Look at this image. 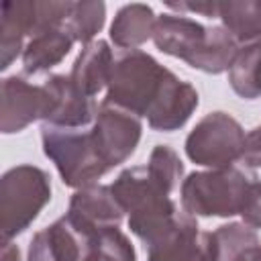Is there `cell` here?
Listing matches in <instances>:
<instances>
[{
    "mask_svg": "<svg viewBox=\"0 0 261 261\" xmlns=\"http://www.w3.org/2000/svg\"><path fill=\"white\" fill-rule=\"evenodd\" d=\"M153 43L159 51L186 61L206 73H222L230 67L239 43L224 27H204L184 14H159Z\"/></svg>",
    "mask_w": 261,
    "mask_h": 261,
    "instance_id": "obj_1",
    "label": "cell"
},
{
    "mask_svg": "<svg viewBox=\"0 0 261 261\" xmlns=\"http://www.w3.org/2000/svg\"><path fill=\"white\" fill-rule=\"evenodd\" d=\"M171 71L141 49H124L114 55L106 104L118 106L139 118H147L161 96Z\"/></svg>",
    "mask_w": 261,
    "mask_h": 261,
    "instance_id": "obj_2",
    "label": "cell"
},
{
    "mask_svg": "<svg viewBox=\"0 0 261 261\" xmlns=\"http://www.w3.org/2000/svg\"><path fill=\"white\" fill-rule=\"evenodd\" d=\"M257 177L237 165L194 171L181 181V208L192 216H234Z\"/></svg>",
    "mask_w": 261,
    "mask_h": 261,
    "instance_id": "obj_3",
    "label": "cell"
},
{
    "mask_svg": "<svg viewBox=\"0 0 261 261\" xmlns=\"http://www.w3.org/2000/svg\"><path fill=\"white\" fill-rule=\"evenodd\" d=\"M184 175V163L177 153L167 145H157L145 165L124 169L110 186L114 198L126 214L153 204L163 198H171V192L179 186Z\"/></svg>",
    "mask_w": 261,
    "mask_h": 261,
    "instance_id": "obj_4",
    "label": "cell"
},
{
    "mask_svg": "<svg viewBox=\"0 0 261 261\" xmlns=\"http://www.w3.org/2000/svg\"><path fill=\"white\" fill-rule=\"evenodd\" d=\"M51 200V179L35 165H16L0 179V228L10 241L31 226Z\"/></svg>",
    "mask_w": 261,
    "mask_h": 261,
    "instance_id": "obj_5",
    "label": "cell"
},
{
    "mask_svg": "<svg viewBox=\"0 0 261 261\" xmlns=\"http://www.w3.org/2000/svg\"><path fill=\"white\" fill-rule=\"evenodd\" d=\"M41 141L45 155L55 163L67 188L94 186L106 171H110L96 153L90 128H65L41 124Z\"/></svg>",
    "mask_w": 261,
    "mask_h": 261,
    "instance_id": "obj_6",
    "label": "cell"
},
{
    "mask_svg": "<svg viewBox=\"0 0 261 261\" xmlns=\"http://www.w3.org/2000/svg\"><path fill=\"white\" fill-rule=\"evenodd\" d=\"M71 2H4L2 27H0V69H8L10 63L22 55L24 45L35 35L61 27Z\"/></svg>",
    "mask_w": 261,
    "mask_h": 261,
    "instance_id": "obj_7",
    "label": "cell"
},
{
    "mask_svg": "<svg viewBox=\"0 0 261 261\" xmlns=\"http://www.w3.org/2000/svg\"><path fill=\"white\" fill-rule=\"evenodd\" d=\"M245 130L237 118L226 112H210L192 128L186 139V155L190 161L222 169L241 161Z\"/></svg>",
    "mask_w": 261,
    "mask_h": 261,
    "instance_id": "obj_8",
    "label": "cell"
},
{
    "mask_svg": "<svg viewBox=\"0 0 261 261\" xmlns=\"http://www.w3.org/2000/svg\"><path fill=\"white\" fill-rule=\"evenodd\" d=\"M141 133L143 124L139 116L106 102L100 104L96 120L90 128L96 153L108 169L124 163L135 153Z\"/></svg>",
    "mask_w": 261,
    "mask_h": 261,
    "instance_id": "obj_9",
    "label": "cell"
},
{
    "mask_svg": "<svg viewBox=\"0 0 261 261\" xmlns=\"http://www.w3.org/2000/svg\"><path fill=\"white\" fill-rule=\"evenodd\" d=\"M124 210L114 198L110 186H88L77 190L71 200L69 208L65 212L67 222L71 228L80 234L82 241L90 239L94 232L108 228V226H118L122 222Z\"/></svg>",
    "mask_w": 261,
    "mask_h": 261,
    "instance_id": "obj_10",
    "label": "cell"
},
{
    "mask_svg": "<svg viewBox=\"0 0 261 261\" xmlns=\"http://www.w3.org/2000/svg\"><path fill=\"white\" fill-rule=\"evenodd\" d=\"M49 108L47 90L41 84H33L22 75H10L2 80V108L0 128L4 135L18 133L35 120H45Z\"/></svg>",
    "mask_w": 261,
    "mask_h": 261,
    "instance_id": "obj_11",
    "label": "cell"
},
{
    "mask_svg": "<svg viewBox=\"0 0 261 261\" xmlns=\"http://www.w3.org/2000/svg\"><path fill=\"white\" fill-rule=\"evenodd\" d=\"M43 86L49 96V108L45 116V124L65 126V128H86L96 120L100 110L94 98L82 94L69 75L53 73L43 80Z\"/></svg>",
    "mask_w": 261,
    "mask_h": 261,
    "instance_id": "obj_12",
    "label": "cell"
},
{
    "mask_svg": "<svg viewBox=\"0 0 261 261\" xmlns=\"http://www.w3.org/2000/svg\"><path fill=\"white\" fill-rule=\"evenodd\" d=\"M198 102L200 100L196 88L190 82L179 80L171 71L161 96L147 114V122L153 130H163V133L177 130L188 122L192 112L198 108Z\"/></svg>",
    "mask_w": 261,
    "mask_h": 261,
    "instance_id": "obj_13",
    "label": "cell"
},
{
    "mask_svg": "<svg viewBox=\"0 0 261 261\" xmlns=\"http://www.w3.org/2000/svg\"><path fill=\"white\" fill-rule=\"evenodd\" d=\"M112 65H114V53L110 45L98 39L80 51V55L71 65L69 77L82 94L96 100V96L110 84Z\"/></svg>",
    "mask_w": 261,
    "mask_h": 261,
    "instance_id": "obj_14",
    "label": "cell"
},
{
    "mask_svg": "<svg viewBox=\"0 0 261 261\" xmlns=\"http://www.w3.org/2000/svg\"><path fill=\"white\" fill-rule=\"evenodd\" d=\"M84 241L71 228L65 216L35 232L29 245L27 261H82Z\"/></svg>",
    "mask_w": 261,
    "mask_h": 261,
    "instance_id": "obj_15",
    "label": "cell"
},
{
    "mask_svg": "<svg viewBox=\"0 0 261 261\" xmlns=\"http://www.w3.org/2000/svg\"><path fill=\"white\" fill-rule=\"evenodd\" d=\"M147 261H218V245L214 232L186 230L147 251Z\"/></svg>",
    "mask_w": 261,
    "mask_h": 261,
    "instance_id": "obj_16",
    "label": "cell"
},
{
    "mask_svg": "<svg viewBox=\"0 0 261 261\" xmlns=\"http://www.w3.org/2000/svg\"><path fill=\"white\" fill-rule=\"evenodd\" d=\"M73 39L65 33L63 27H51L33 39L27 41L22 51V67L24 73H43L55 67L69 51Z\"/></svg>",
    "mask_w": 261,
    "mask_h": 261,
    "instance_id": "obj_17",
    "label": "cell"
},
{
    "mask_svg": "<svg viewBox=\"0 0 261 261\" xmlns=\"http://www.w3.org/2000/svg\"><path fill=\"white\" fill-rule=\"evenodd\" d=\"M157 16L147 4H126L122 6L112 24H110V41L118 49H137L145 41L153 39Z\"/></svg>",
    "mask_w": 261,
    "mask_h": 261,
    "instance_id": "obj_18",
    "label": "cell"
},
{
    "mask_svg": "<svg viewBox=\"0 0 261 261\" xmlns=\"http://www.w3.org/2000/svg\"><path fill=\"white\" fill-rule=\"evenodd\" d=\"M228 84L245 100L261 96V39L239 47L228 67Z\"/></svg>",
    "mask_w": 261,
    "mask_h": 261,
    "instance_id": "obj_19",
    "label": "cell"
},
{
    "mask_svg": "<svg viewBox=\"0 0 261 261\" xmlns=\"http://www.w3.org/2000/svg\"><path fill=\"white\" fill-rule=\"evenodd\" d=\"M218 261H261V243L257 232L245 222L222 224L214 230Z\"/></svg>",
    "mask_w": 261,
    "mask_h": 261,
    "instance_id": "obj_20",
    "label": "cell"
},
{
    "mask_svg": "<svg viewBox=\"0 0 261 261\" xmlns=\"http://www.w3.org/2000/svg\"><path fill=\"white\" fill-rule=\"evenodd\" d=\"M218 18L237 43L261 39V2H218Z\"/></svg>",
    "mask_w": 261,
    "mask_h": 261,
    "instance_id": "obj_21",
    "label": "cell"
},
{
    "mask_svg": "<svg viewBox=\"0 0 261 261\" xmlns=\"http://www.w3.org/2000/svg\"><path fill=\"white\" fill-rule=\"evenodd\" d=\"M82 261H137L128 237L118 226H108L84 241Z\"/></svg>",
    "mask_w": 261,
    "mask_h": 261,
    "instance_id": "obj_22",
    "label": "cell"
},
{
    "mask_svg": "<svg viewBox=\"0 0 261 261\" xmlns=\"http://www.w3.org/2000/svg\"><path fill=\"white\" fill-rule=\"evenodd\" d=\"M104 20H106L104 2H71L61 27L73 39V43L90 45L92 39L104 27Z\"/></svg>",
    "mask_w": 261,
    "mask_h": 261,
    "instance_id": "obj_23",
    "label": "cell"
},
{
    "mask_svg": "<svg viewBox=\"0 0 261 261\" xmlns=\"http://www.w3.org/2000/svg\"><path fill=\"white\" fill-rule=\"evenodd\" d=\"M243 222L251 228H261V181H255L245 198V204L239 212Z\"/></svg>",
    "mask_w": 261,
    "mask_h": 261,
    "instance_id": "obj_24",
    "label": "cell"
},
{
    "mask_svg": "<svg viewBox=\"0 0 261 261\" xmlns=\"http://www.w3.org/2000/svg\"><path fill=\"white\" fill-rule=\"evenodd\" d=\"M241 163L247 167H261V126H255L245 135Z\"/></svg>",
    "mask_w": 261,
    "mask_h": 261,
    "instance_id": "obj_25",
    "label": "cell"
},
{
    "mask_svg": "<svg viewBox=\"0 0 261 261\" xmlns=\"http://www.w3.org/2000/svg\"><path fill=\"white\" fill-rule=\"evenodd\" d=\"M167 8L179 12H196L206 18H218V2H167Z\"/></svg>",
    "mask_w": 261,
    "mask_h": 261,
    "instance_id": "obj_26",
    "label": "cell"
},
{
    "mask_svg": "<svg viewBox=\"0 0 261 261\" xmlns=\"http://www.w3.org/2000/svg\"><path fill=\"white\" fill-rule=\"evenodd\" d=\"M0 259H2V261H20V251H18V247L12 245L10 241H4Z\"/></svg>",
    "mask_w": 261,
    "mask_h": 261,
    "instance_id": "obj_27",
    "label": "cell"
}]
</instances>
